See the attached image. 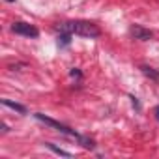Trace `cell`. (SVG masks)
<instances>
[{"mask_svg": "<svg viewBox=\"0 0 159 159\" xmlns=\"http://www.w3.org/2000/svg\"><path fill=\"white\" fill-rule=\"evenodd\" d=\"M73 25V34L77 36H83V38H99L101 36V30L98 25L94 23H88V21H71Z\"/></svg>", "mask_w": 159, "mask_h": 159, "instance_id": "obj_1", "label": "cell"}, {"mask_svg": "<svg viewBox=\"0 0 159 159\" xmlns=\"http://www.w3.org/2000/svg\"><path fill=\"white\" fill-rule=\"evenodd\" d=\"M34 118H36V120H39L41 124H45V125H49V127H52V129H56V131L64 133V135H67V137H73V139H77V137H79V133H75V131H73V129H69L67 125H64V124H60V122H56V120H52V118H49V116L41 114V112H36V114H34Z\"/></svg>", "mask_w": 159, "mask_h": 159, "instance_id": "obj_2", "label": "cell"}, {"mask_svg": "<svg viewBox=\"0 0 159 159\" xmlns=\"http://www.w3.org/2000/svg\"><path fill=\"white\" fill-rule=\"evenodd\" d=\"M11 30L15 32V34H19V36H26V38H38L39 36V30L36 28V26H32V25H28V23H13L11 25Z\"/></svg>", "mask_w": 159, "mask_h": 159, "instance_id": "obj_3", "label": "cell"}, {"mask_svg": "<svg viewBox=\"0 0 159 159\" xmlns=\"http://www.w3.org/2000/svg\"><path fill=\"white\" fill-rule=\"evenodd\" d=\"M129 32H131V36L135 38V39H140V41H148V39H152V30H148V28H144V26H140V25H133L131 28H129Z\"/></svg>", "mask_w": 159, "mask_h": 159, "instance_id": "obj_4", "label": "cell"}, {"mask_svg": "<svg viewBox=\"0 0 159 159\" xmlns=\"http://www.w3.org/2000/svg\"><path fill=\"white\" fill-rule=\"evenodd\" d=\"M2 105H4V107H8V109H13V111H17L19 114H26V112H28L25 105H21V103H15V101H11V99H2Z\"/></svg>", "mask_w": 159, "mask_h": 159, "instance_id": "obj_5", "label": "cell"}, {"mask_svg": "<svg viewBox=\"0 0 159 159\" xmlns=\"http://www.w3.org/2000/svg\"><path fill=\"white\" fill-rule=\"evenodd\" d=\"M77 140L81 142V146H83V148H86V150H94V148H96V142H94L92 139H88V137L79 135V137H77Z\"/></svg>", "mask_w": 159, "mask_h": 159, "instance_id": "obj_6", "label": "cell"}, {"mask_svg": "<svg viewBox=\"0 0 159 159\" xmlns=\"http://www.w3.org/2000/svg\"><path fill=\"white\" fill-rule=\"evenodd\" d=\"M140 69H142V73H144L146 77L153 79V81H159V71H155L153 67H150V66H140Z\"/></svg>", "mask_w": 159, "mask_h": 159, "instance_id": "obj_7", "label": "cell"}, {"mask_svg": "<svg viewBox=\"0 0 159 159\" xmlns=\"http://www.w3.org/2000/svg\"><path fill=\"white\" fill-rule=\"evenodd\" d=\"M45 146H47L49 150H52L54 153H58V155H64V157H71V153H69V152H66V150H62V148H58V146H54L52 142H45Z\"/></svg>", "mask_w": 159, "mask_h": 159, "instance_id": "obj_8", "label": "cell"}, {"mask_svg": "<svg viewBox=\"0 0 159 159\" xmlns=\"http://www.w3.org/2000/svg\"><path fill=\"white\" fill-rule=\"evenodd\" d=\"M71 43V34H60L58 36V45L60 47H67Z\"/></svg>", "mask_w": 159, "mask_h": 159, "instance_id": "obj_9", "label": "cell"}, {"mask_svg": "<svg viewBox=\"0 0 159 159\" xmlns=\"http://www.w3.org/2000/svg\"><path fill=\"white\" fill-rule=\"evenodd\" d=\"M69 75H71L73 79H81V77H83V73H81V69H77V67H73V69L69 71Z\"/></svg>", "mask_w": 159, "mask_h": 159, "instance_id": "obj_10", "label": "cell"}, {"mask_svg": "<svg viewBox=\"0 0 159 159\" xmlns=\"http://www.w3.org/2000/svg\"><path fill=\"white\" fill-rule=\"evenodd\" d=\"M131 103H133V107H135V109H140V105H139V101H137V98H135V96H131Z\"/></svg>", "mask_w": 159, "mask_h": 159, "instance_id": "obj_11", "label": "cell"}, {"mask_svg": "<svg viewBox=\"0 0 159 159\" xmlns=\"http://www.w3.org/2000/svg\"><path fill=\"white\" fill-rule=\"evenodd\" d=\"M153 114H155V120H157V122H159V105H157V107H155V109H153Z\"/></svg>", "mask_w": 159, "mask_h": 159, "instance_id": "obj_12", "label": "cell"}, {"mask_svg": "<svg viewBox=\"0 0 159 159\" xmlns=\"http://www.w3.org/2000/svg\"><path fill=\"white\" fill-rule=\"evenodd\" d=\"M0 129H2V133H8V131H10V129H8V125H6V124H2V125H0Z\"/></svg>", "mask_w": 159, "mask_h": 159, "instance_id": "obj_13", "label": "cell"}, {"mask_svg": "<svg viewBox=\"0 0 159 159\" xmlns=\"http://www.w3.org/2000/svg\"><path fill=\"white\" fill-rule=\"evenodd\" d=\"M6 2H15V0H6Z\"/></svg>", "mask_w": 159, "mask_h": 159, "instance_id": "obj_14", "label": "cell"}]
</instances>
